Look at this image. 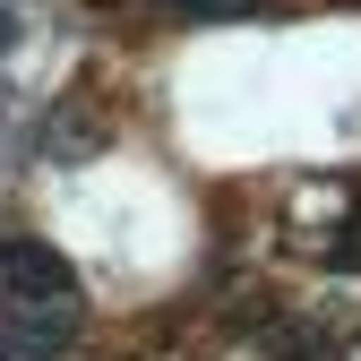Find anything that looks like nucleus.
Returning a JSON list of instances; mask_svg holds the SVG:
<instances>
[{
	"instance_id": "f257e3e1",
	"label": "nucleus",
	"mask_w": 361,
	"mask_h": 361,
	"mask_svg": "<svg viewBox=\"0 0 361 361\" xmlns=\"http://www.w3.org/2000/svg\"><path fill=\"white\" fill-rule=\"evenodd\" d=\"M164 9H180V18H233V9H250V0H164Z\"/></svg>"
}]
</instances>
